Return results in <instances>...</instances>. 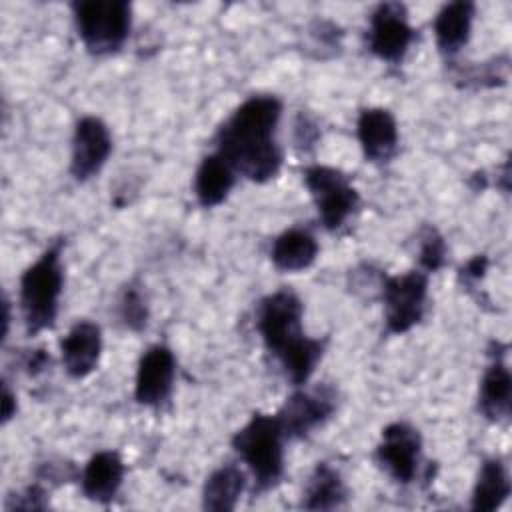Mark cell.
<instances>
[{
    "label": "cell",
    "instance_id": "21",
    "mask_svg": "<svg viewBox=\"0 0 512 512\" xmlns=\"http://www.w3.org/2000/svg\"><path fill=\"white\" fill-rule=\"evenodd\" d=\"M346 500V486L336 468L328 462H318L314 472L308 478L302 508L306 510H334L340 508Z\"/></svg>",
    "mask_w": 512,
    "mask_h": 512
},
{
    "label": "cell",
    "instance_id": "23",
    "mask_svg": "<svg viewBox=\"0 0 512 512\" xmlns=\"http://www.w3.org/2000/svg\"><path fill=\"white\" fill-rule=\"evenodd\" d=\"M446 260V244L444 238L438 234L436 228H424L420 234V254L418 262L422 266V272H436L444 266Z\"/></svg>",
    "mask_w": 512,
    "mask_h": 512
},
{
    "label": "cell",
    "instance_id": "4",
    "mask_svg": "<svg viewBox=\"0 0 512 512\" xmlns=\"http://www.w3.org/2000/svg\"><path fill=\"white\" fill-rule=\"evenodd\" d=\"M284 438L276 414H254L232 436V448L252 472L256 492L270 490L280 482L284 474Z\"/></svg>",
    "mask_w": 512,
    "mask_h": 512
},
{
    "label": "cell",
    "instance_id": "12",
    "mask_svg": "<svg viewBox=\"0 0 512 512\" xmlns=\"http://www.w3.org/2000/svg\"><path fill=\"white\" fill-rule=\"evenodd\" d=\"M176 376V360L168 346L154 344L150 346L136 370V384H134V398L144 406L158 408L164 404L172 392Z\"/></svg>",
    "mask_w": 512,
    "mask_h": 512
},
{
    "label": "cell",
    "instance_id": "26",
    "mask_svg": "<svg viewBox=\"0 0 512 512\" xmlns=\"http://www.w3.org/2000/svg\"><path fill=\"white\" fill-rule=\"evenodd\" d=\"M6 508L12 510V508H24V510H38V508H46V500H44V490L34 484V486H28L22 494H16L14 498L10 496L8 502H6Z\"/></svg>",
    "mask_w": 512,
    "mask_h": 512
},
{
    "label": "cell",
    "instance_id": "18",
    "mask_svg": "<svg viewBox=\"0 0 512 512\" xmlns=\"http://www.w3.org/2000/svg\"><path fill=\"white\" fill-rule=\"evenodd\" d=\"M236 182V170L218 154H208L194 176V194L204 208L218 206Z\"/></svg>",
    "mask_w": 512,
    "mask_h": 512
},
{
    "label": "cell",
    "instance_id": "5",
    "mask_svg": "<svg viewBox=\"0 0 512 512\" xmlns=\"http://www.w3.org/2000/svg\"><path fill=\"white\" fill-rule=\"evenodd\" d=\"M78 36L92 54H112L122 48L130 34L132 10L126 0L74 2Z\"/></svg>",
    "mask_w": 512,
    "mask_h": 512
},
{
    "label": "cell",
    "instance_id": "20",
    "mask_svg": "<svg viewBox=\"0 0 512 512\" xmlns=\"http://www.w3.org/2000/svg\"><path fill=\"white\" fill-rule=\"evenodd\" d=\"M246 488V474L236 464H222L204 482L202 506L206 510H234Z\"/></svg>",
    "mask_w": 512,
    "mask_h": 512
},
{
    "label": "cell",
    "instance_id": "14",
    "mask_svg": "<svg viewBox=\"0 0 512 512\" xmlns=\"http://www.w3.org/2000/svg\"><path fill=\"white\" fill-rule=\"evenodd\" d=\"M100 352H102L100 326L88 320L76 322L60 342L62 364L68 376L72 378L88 376L98 366Z\"/></svg>",
    "mask_w": 512,
    "mask_h": 512
},
{
    "label": "cell",
    "instance_id": "6",
    "mask_svg": "<svg viewBox=\"0 0 512 512\" xmlns=\"http://www.w3.org/2000/svg\"><path fill=\"white\" fill-rule=\"evenodd\" d=\"M304 184L316 204L320 222L328 230H338L358 206V192L350 178L332 166L314 164L304 170Z\"/></svg>",
    "mask_w": 512,
    "mask_h": 512
},
{
    "label": "cell",
    "instance_id": "27",
    "mask_svg": "<svg viewBox=\"0 0 512 512\" xmlns=\"http://www.w3.org/2000/svg\"><path fill=\"white\" fill-rule=\"evenodd\" d=\"M294 128H296L294 132H296L298 148H302V150L312 148L314 142L318 140V126H316V122L302 112V114H298Z\"/></svg>",
    "mask_w": 512,
    "mask_h": 512
},
{
    "label": "cell",
    "instance_id": "16",
    "mask_svg": "<svg viewBox=\"0 0 512 512\" xmlns=\"http://www.w3.org/2000/svg\"><path fill=\"white\" fill-rule=\"evenodd\" d=\"M510 400H512V376L504 362L502 352H492V362L486 368L480 382L478 406L480 412L492 422H504L510 416Z\"/></svg>",
    "mask_w": 512,
    "mask_h": 512
},
{
    "label": "cell",
    "instance_id": "13",
    "mask_svg": "<svg viewBox=\"0 0 512 512\" xmlns=\"http://www.w3.org/2000/svg\"><path fill=\"white\" fill-rule=\"evenodd\" d=\"M356 134L366 160L374 164H386L396 154L398 126L390 110L364 108L356 122Z\"/></svg>",
    "mask_w": 512,
    "mask_h": 512
},
{
    "label": "cell",
    "instance_id": "24",
    "mask_svg": "<svg viewBox=\"0 0 512 512\" xmlns=\"http://www.w3.org/2000/svg\"><path fill=\"white\" fill-rule=\"evenodd\" d=\"M120 318L130 330H142L148 322V306L138 286L130 284L120 298Z\"/></svg>",
    "mask_w": 512,
    "mask_h": 512
},
{
    "label": "cell",
    "instance_id": "29",
    "mask_svg": "<svg viewBox=\"0 0 512 512\" xmlns=\"http://www.w3.org/2000/svg\"><path fill=\"white\" fill-rule=\"evenodd\" d=\"M16 414V396L10 392L8 384L2 388V422H8Z\"/></svg>",
    "mask_w": 512,
    "mask_h": 512
},
{
    "label": "cell",
    "instance_id": "25",
    "mask_svg": "<svg viewBox=\"0 0 512 512\" xmlns=\"http://www.w3.org/2000/svg\"><path fill=\"white\" fill-rule=\"evenodd\" d=\"M308 36H310V48H318L320 50L318 56H324V50L334 52V48H340L342 32L332 22L316 20L314 24H310Z\"/></svg>",
    "mask_w": 512,
    "mask_h": 512
},
{
    "label": "cell",
    "instance_id": "19",
    "mask_svg": "<svg viewBox=\"0 0 512 512\" xmlns=\"http://www.w3.org/2000/svg\"><path fill=\"white\" fill-rule=\"evenodd\" d=\"M318 256L316 238L304 228H290L272 242L270 258L278 270L300 272L314 264Z\"/></svg>",
    "mask_w": 512,
    "mask_h": 512
},
{
    "label": "cell",
    "instance_id": "17",
    "mask_svg": "<svg viewBox=\"0 0 512 512\" xmlns=\"http://www.w3.org/2000/svg\"><path fill=\"white\" fill-rule=\"evenodd\" d=\"M474 18V4L466 0H456L436 14L434 20V36L436 46L444 56H454L464 48L470 38Z\"/></svg>",
    "mask_w": 512,
    "mask_h": 512
},
{
    "label": "cell",
    "instance_id": "7",
    "mask_svg": "<svg viewBox=\"0 0 512 512\" xmlns=\"http://www.w3.org/2000/svg\"><path fill=\"white\" fill-rule=\"evenodd\" d=\"M428 276L422 270H412L398 276H384L382 300L384 320L392 334H404L416 326L426 310Z\"/></svg>",
    "mask_w": 512,
    "mask_h": 512
},
{
    "label": "cell",
    "instance_id": "10",
    "mask_svg": "<svg viewBox=\"0 0 512 512\" xmlns=\"http://www.w3.org/2000/svg\"><path fill=\"white\" fill-rule=\"evenodd\" d=\"M420 448L422 438L418 430L406 422H394L382 430L374 458L390 478L410 484L418 472Z\"/></svg>",
    "mask_w": 512,
    "mask_h": 512
},
{
    "label": "cell",
    "instance_id": "11",
    "mask_svg": "<svg viewBox=\"0 0 512 512\" xmlns=\"http://www.w3.org/2000/svg\"><path fill=\"white\" fill-rule=\"evenodd\" d=\"M112 152V138L108 126L96 116H84L76 122L72 136L70 172L78 182L92 178Z\"/></svg>",
    "mask_w": 512,
    "mask_h": 512
},
{
    "label": "cell",
    "instance_id": "28",
    "mask_svg": "<svg viewBox=\"0 0 512 512\" xmlns=\"http://www.w3.org/2000/svg\"><path fill=\"white\" fill-rule=\"evenodd\" d=\"M486 266H488V258L486 256H474L472 260H468L466 262V266L462 268V278L466 280V282H476V280H480L482 276H484V272H486Z\"/></svg>",
    "mask_w": 512,
    "mask_h": 512
},
{
    "label": "cell",
    "instance_id": "8",
    "mask_svg": "<svg viewBox=\"0 0 512 512\" xmlns=\"http://www.w3.org/2000/svg\"><path fill=\"white\" fill-rule=\"evenodd\" d=\"M336 410V392L328 384L296 390L286 398L276 418L286 438H304L322 426Z\"/></svg>",
    "mask_w": 512,
    "mask_h": 512
},
{
    "label": "cell",
    "instance_id": "1",
    "mask_svg": "<svg viewBox=\"0 0 512 512\" xmlns=\"http://www.w3.org/2000/svg\"><path fill=\"white\" fill-rule=\"evenodd\" d=\"M282 104L276 96H250L218 128L216 152L244 178L268 182L282 166L276 142Z\"/></svg>",
    "mask_w": 512,
    "mask_h": 512
},
{
    "label": "cell",
    "instance_id": "15",
    "mask_svg": "<svg viewBox=\"0 0 512 512\" xmlns=\"http://www.w3.org/2000/svg\"><path fill=\"white\" fill-rule=\"evenodd\" d=\"M122 478H124V462L120 454L114 450H102V452H96L86 462L80 476V484L88 500L108 504L118 494L122 486Z\"/></svg>",
    "mask_w": 512,
    "mask_h": 512
},
{
    "label": "cell",
    "instance_id": "9",
    "mask_svg": "<svg viewBox=\"0 0 512 512\" xmlns=\"http://www.w3.org/2000/svg\"><path fill=\"white\" fill-rule=\"evenodd\" d=\"M414 40L406 6L400 2L378 4L370 16L368 48L386 62H400Z\"/></svg>",
    "mask_w": 512,
    "mask_h": 512
},
{
    "label": "cell",
    "instance_id": "2",
    "mask_svg": "<svg viewBox=\"0 0 512 512\" xmlns=\"http://www.w3.org/2000/svg\"><path fill=\"white\" fill-rule=\"evenodd\" d=\"M256 328L290 382L302 386L322 358L324 342L304 334L300 298L288 288L264 296L256 308Z\"/></svg>",
    "mask_w": 512,
    "mask_h": 512
},
{
    "label": "cell",
    "instance_id": "22",
    "mask_svg": "<svg viewBox=\"0 0 512 512\" xmlns=\"http://www.w3.org/2000/svg\"><path fill=\"white\" fill-rule=\"evenodd\" d=\"M510 496V478L506 464L500 458H488L482 462L478 480L472 492V510L490 512L504 504Z\"/></svg>",
    "mask_w": 512,
    "mask_h": 512
},
{
    "label": "cell",
    "instance_id": "3",
    "mask_svg": "<svg viewBox=\"0 0 512 512\" xmlns=\"http://www.w3.org/2000/svg\"><path fill=\"white\" fill-rule=\"evenodd\" d=\"M60 252L62 240L48 246L20 278V308L28 334H38L56 320L64 286Z\"/></svg>",
    "mask_w": 512,
    "mask_h": 512
}]
</instances>
